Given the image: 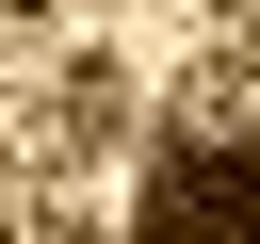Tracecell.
Instances as JSON below:
<instances>
[{
  "mask_svg": "<svg viewBox=\"0 0 260 244\" xmlns=\"http://www.w3.org/2000/svg\"><path fill=\"white\" fill-rule=\"evenodd\" d=\"M32 244H114V228H98V211H49V228H32Z\"/></svg>",
  "mask_w": 260,
  "mask_h": 244,
  "instance_id": "4",
  "label": "cell"
},
{
  "mask_svg": "<svg viewBox=\"0 0 260 244\" xmlns=\"http://www.w3.org/2000/svg\"><path fill=\"white\" fill-rule=\"evenodd\" d=\"M146 244H260V146L179 114V146L146 179Z\"/></svg>",
  "mask_w": 260,
  "mask_h": 244,
  "instance_id": "1",
  "label": "cell"
},
{
  "mask_svg": "<svg viewBox=\"0 0 260 244\" xmlns=\"http://www.w3.org/2000/svg\"><path fill=\"white\" fill-rule=\"evenodd\" d=\"M146 98H130V65H65V146H114Z\"/></svg>",
  "mask_w": 260,
  "mask_h": 244,
  "instance_id": "2",
  "label": "cell"
},
{
  "mask_svg": "<svg viewBox=\"0 0 260 244\" xmlns=\"http://www.w3.org/2000/svg\"><path fill=\"white\" fill-rule=\"evenodd\" d=\"M211 33H228V65H260V0H211Z\"/></svg>",
  "mask_w": 260,
  "mask_h": 244,
  "instance_id": "3",
  "label": "cell"
}]
</instances>
